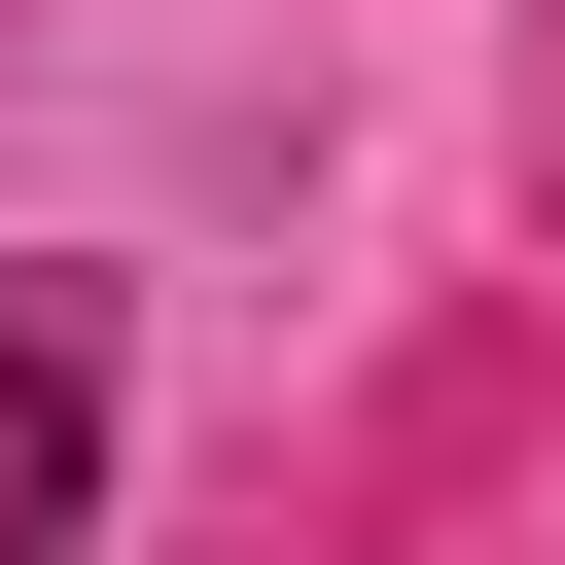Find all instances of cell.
Masks as SVG:
<instances>
[{
  "mask_svg": "<svg viewBox=\"0 0 565 565\" xmlns=\"http://www.w3.org/2000/svg\"><path fill=\"white\" fill-rule=\"evenodd\" d=\"M106 530V282H0V565Z\"/></svg>",
  "mask_w": 565,
  "mask_h": 565,
  "instance_id": "1",
  "label": "cell"
}]
</instances>
